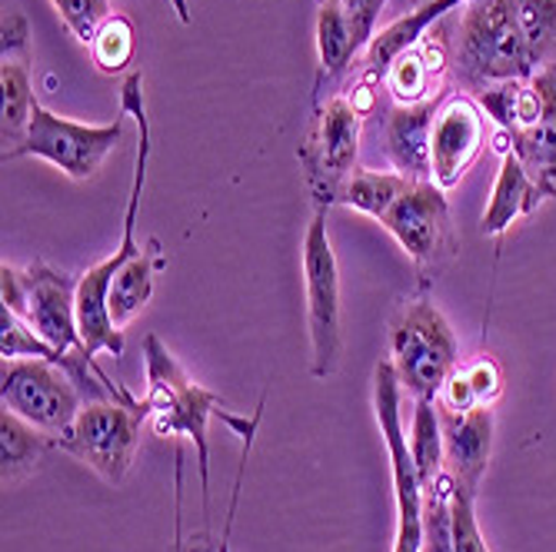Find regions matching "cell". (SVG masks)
I'll return each mask as SVG.
<instances>
[{
	"mask_svg": "<svg viewBox=\"0 0 556 552\" xmlns=\"http://www.w3.org/2000/svg\"><path fill=\"white\" fill-rule=\"evenodd\" d=\"M374 410L390 453V476H393V552H424V503L427 492L417 479L407 433H403V386L390 360L374 367Z\"/></svg>",
	"mask_w": 556,
	"mask_h": 552,
	"instance_id": "7",
	"label": "cell"
},
{
	"mask_svg": "<svg viewBox=\"0 0 556 552\" xmlns=\"http://www.w3.org/2000/svg\"><path fill=\"white\" fill-rule=\"evenodd\" d=\"M546 200H553V204H556V187H549V190H546Z\"/></svg>",
	"mask_w": 556,
	"mask_h": 552,
	"instance_id": "34",
	"label": "cell"
},
{
	"mask_svg": "<svg viewBox=\"0 0 556 552\" xmlns=\"http://www.w3.org/2000/svg\"><path fill=\"white\" fill-rule=\"evenodd\" d=\"M470 0H424L420 8L407 11L403 17H396L393 24L380 27L374 34V40L367 43L364 57H361V84H370V87H380L383 84V74L387 67L403 54L407 47L420 43L440 21H446L450 14H460Z\"/></svg>",
	"mask_w": 556,
	"mask_h": 552,
	"instance_id": "16",
	"label": "cell"
},
{
	"mask_svg": "<svg viewBox=\"0 0 556 552\" xmlns=\"http://www.w3.org/2000/svg\"><path fill=\"white\" fill-rule=\"evenodd\" d=\"M410 187V177H403L396 170H353V177L343 183L337 207H350L364 217L383 220L387 210L403 196V190Z\"/></svg>",
	"mask_w": 556,
	"mask_h": 552,
	"instance_id": "24",
	"label": "cell"
},
{
	"mask_svg": "<svg viewBox=\"0 0 556 552\" xmlns=\"http://www.w3.org/2000/svg\"><path fill=\"white\" fill-rule=\"evenodd\" d=\"M167 267V254L161 249V240L150 236L140 254L124 264V270L114 277L111 286V320L117 330H127V323L150 304L154 296V280Z\"/></svg>",
	"mask_w": 556,
	"mask_h": 552,
	"instance_id": "20",
	"label": "cell"
},
{
	"mask_svg": "<svg viewBox=\"0 0 556 552\" xmlns=\"http://www.w3.org/2000/svg\"><path fill=\"white\" fill-rule=\"evenodd\" d=\"M443 100L420 107H390L383 120V154L390 170L410 180H433L430 177V130Z\"/></svg>",
	"mask_w": 556,
	"mask_h": 552,
	"instance_id": "18",
	"label": "cell"
},
{
	"mask_svg": "<svg viewBox=\"0 0 556 552\" xmlns=\"http://www.w3.org/2000/svg\"><path fill=\"white\" fill-rule=\"evenodd\" d=\"M437 410H440V426H443L446 473L453 476V483L477 492L493 457V407L457 413V410H443L437 403Z\"/></svg>",
	"mask_w": 556,
	"mask_h": 552,
	"instance_id": "15",
	"label": "cell"
},
{
	"mask_svg": "<svg viewBox=\"0 0 556 552\" xmlns=\"http://www.w3.org/2000/svg\"><path fill=\"white\" fill-rule=\"evenodd\" d=\"M27 283V323L61 354H84L77 326V277L34 260L24 267Z\"/></svg>",
	"mask_w": 556,
	"mask_h": 552,
	"instance_id": "13",
	"label": "cell"
},
{
	"mask_svg": "<svg viewBox=\"0 0 556 552\" xmlns=\"http://www.w3.org/2000/svg\"><path fill=\"white\" fill-rule=\"evenodd\" d=\"M337 4L346 11L353 30H357L361 47L367 50V43L377 34V21H380V14H383V8L390 4V0H337Z\"/></svg>",
	"mask_w": 556,
	"mask_h": 552,
	"instance_id": "30",
	"label": "cell"
},
{
	"mask_svg": "<svg viewBox=\"0 0 556 552\" xmlns=\"http://www.w3.org/2000/svg\"><path fill=\"white\" fill-rule=\"evenodd\" d=\"M0 403L8 413L58 439L77 420L84 393L61 363L4 360V367H0Z\"/></svg>",
	"mask_w": 556,
	"mask_h": 552,
	"instance_id": "10",
	"label": "cell"
},
{
	"mask_svg": "<svg viewBox=\"0 0 556 552\" xmlns=\"http://www.w3.org/2000/svg\"><path fill=\"white\" fill-rule=\"evenodd\" d=\"M450 545L453 552H490L477 523V492L450 476Z\"/></svg>",
	"mask_w": 556,
	"mask_h": 552,
	"instance_id": "26",
	"label": "cell"
},
{
	"mask_svg": "<svg viewBox=\"0 0 556 552\" xmlns=\"http://www.w3.org/2000/svg\"><path fill=\"white\" fill-rule=\"evenodd\" d=\"M143 376L147 389L140 403L147 410V420L161 439L170 442H193L197 453V473H200V506L204 519H211V436L207 426L214 416L224 413V396L200 386L180 360L167 349V343L157 333L143 336Z\"/></svg>",
	"mask_w": 556,
	"mask_h": 552,
	"instance_id": "1",
	"label": "cell"
},
{
	"mask_svg": "<svg viewBox=\"0 0 556 552\" xmlns=\"http://www.w3.org/2000/svg\"><path fill=\"white\" fill-rule=\"evenodd\" d=\"M424 552H453L450 545V473H443L424 503Z\"/></svg>",
	"mask_w": 556,
	"mask_h": 552,
	"instance_id": "27",
	"label": "cell"
},
{
	"mask_svg": "<svg viewBox=\"0 0 556 552\" xmlns=\"http://www.w3.org/2000/svg\"><path fill=\"white\" fill-rule=\"evenodd\" d=\"M536 74L520 0H470L453 37V77L473 97L486 87Z\"/></svg>",
	"mask_w": 556,
	"mask_h": 552,
	"instance_id": "2",
	"label": "cell"
},
{
	"mask_svg": "<svg viewBox=\"0 0 556 552\" xmlns=\"http://www.w3.org/2000/svg\"><path fill=\"white\" fill-rule=\"evenodd\" d=\"M50 4H54V11L61 14L64 27L84 47H90V40L100 30V24H104L114 14L111 0H50Z\"/></svg>",
	"mask_w": 556,
	"mask_h": 552,
	"instance_id": "28",
	"label": "cell"
},
{
	"mask_svg": "<svg viewBox=\"0 0 556 552\" xmlns=\"http://www.w3.org/2000/svg\"><path fill=\"white\" fill-rule=\"evenodd\" d=\"M90 57H93V67L100 74H124L130 64H134V54H137V24L114 11L104 24H100V30L93 34L90 40Z\"/></svg>",
	"mask_w": 556,
	"mask_h": 552,
	"instance_id": "25",
	"label": "cell"
},
{
	"mask_svg": "<svg viewBox=\"0 0 556 552\" xmlns=\"http://www.w3.org/2000/svg\"><path fill=\"white\" fill-rule=\"evenodd\" d=\"M496 150H514L543 190L556 187V67L520 84L510 124L496 133Z\"/></svg>",
	"mask_w": 556,
	"mask_h": 552,
	"instance_id": "11",
	"label": "cell"
},
{
	"mask_svg": "<svg viewBox=\"0 0 556 552\" xmlns=\"http://www.w3.org/2000/svg\"><path fill=\"white\" fill-rule=\"evenodd\" d=\"M407 449L417 470V479L424 492L446 473V457H443V426H440V410L437 399H414V420H410V436Z\"/></svg>",
	"mask_w": 556,
	"mask_h": 552,
	"instance_id": "23",
	"label": "cell"
},
{
	"mask_svg": "<svg viewBox=\"0 0 556 552\" xmlns=\"http://www.w3.org/2000/svg\"><path fill=\"white\" fill-rule=\"evenodd\" d=\"M0 57H30V27L21 11H4V24H0Z\"/></svg>",
	"mask_w": 556,
	"mask_h": 552,
	"instance_id": "31",
	"label": "cell"
},
{
	"mask_svg": "<svg viewBox=\"0 0 556 552\" xmlns=\"http://www.w3.org/2000/svg\"><path fill=\"white\" fill-rule=\"evenodd\" d=\"M490 117L470 93H450L430 130V177L437 187H457L486 146Z\"/></svg>",
	"mask_w": 556,
	"mask_h": 552,
	"instance_id": "12",
	"label": "cell"
},
{
	"mask_svg": "<svg viewBox=\"0 0 556 552\" xmlns=\"http://www.w3.org/2000/svg\"><path fill=\"white\" fill-rule=\"evenodd\" d=\"M174 8H177L180 24H190V21H193V17H190V8H187V0H174Z\"/></svg>",
	"mask_w": 556,
	"mask_h": 552,
	"instance_id": "33",
	"label": "cell"
},
{
	"mask_svg": "<svg viewBox=\"0 0 556 552\" xmlns=\"http://www.w3.org/2000/svg\"><path fill=\"white\" fill-rule=\"evenodd\" d=\"M464 373H467V383L473 389L477 407H493L496 399H500V393H503V373H500L496 360L483 354L473 363H467Z\"/></svg>",
	"mask_w": 556,
	"mask_h": 552,
	"instance_id": "29",
	"label": "cell"
},
{
	"mask_svg": "<svg viewBox=\"0 0 556 552\" xmlns=\"http://www.w3.org/2000/svg\"><path fill=\"white\" fill-rule=\"evenodd\" d=\"M50 449H58V442L47 433L8 410L0 413V479H4V489H14L30 473H37Z\"/></svg>",
	"mask_w": 556,
	"mask_h": 552,
	"instance_id": "21",
	"label": "cell"
},
{
	"mask_svg": "<svg viewBox=\"0 0 556 552\" xmlns=\"http://www.w3.org/2000/svg\"><path fill=\"white\" fill-rule=\"evenodd\" d=\"M250 442H254V439H243V463H240V473H237V483H233L230 510H227V523H224V536H220L217 552H230V529H233V516H237V499H240V483H243V470H247V457H250Z\"/></svg>",
	"mask_w": 556,
	"mask_h": 552,
	"instance_id": "32",
	"label": "cell"
},
{
	"mask_svg": "<svg viewBox=\"0 0 556 552\" xmlns=\"http://www.w3.org/2000/svg\"><path fill=\"white\" fill-rule=\"evenodd\" d=\"M380 227L410 257L420 273V286H427L460 249L446 190L433 180H410V187L387 210Z\"/></svg>",
	"mask_w": 556,
	"mask_h": 552,
	"instance_id": "8",
	"label": "cell"
},
{
	"mask_svg": "<svg viewBox=\"0 0 556 552\" xmlns=\"http://www.w3.org/2000/svg\"><path fill=\"white\" fill-rule=\"evenodd\" d=\"M327 210L317 207L303 233V293H307L311 330V376L330 380L343 357V307H340V267L327 230Z\"/></svg>",
	"mask_w": 556,
	"mask_h": 552,
	"instance_id": "5",
	"label": "cell"
},
{
	"mask_svg": "<svg viewBox=\"0 0 556 552\" xmlns=\"http://www.w3.org/2000/svg\"><path fill=\"white\" fill-rule=\"evenodd\" d=\"M0 90H4V111H0V143L4 157L24 143L30 114H34V80H30V57H0Z\"/></svg>",
	"mask_w": 556,
	"mask_h": 552,
	"instance_id": "22",
	"label": "cell"
},
{
	"mask_svg": "<svg viewBox=\"0 0 556 552\" xmlns=\"http://www.w3.org/2000/svg\"><path fill=\"white\" fill-rule=\"evenodd\" d=\"M543 200H546V190L530 177V170L520 164L514 150L500 154V170L493 180L490 204L483 210V223H480L483 236H503L517 220L530 217Z\"/></svg>",
	"mask_w": 556,
	"mask_h": 552,
	"instance_id": "19",
	"label": "cell"
},
{
	"mask_svg": "<svg viewBox=\"0 0 556 552\" xmlns=\"http://www.w3.org/2000/svg\"><path fill=\"white\" fill-rule=\"evenodd\" d=\"M361 133H364V114L350 104V97L343 90L320 100L307 133H303L296 146L303 177H307L317 207H333L343 183L357 170Z\"/></svg>",
	"mask_w": 556,
	"mask_h": 552,
	"instance_id": "6",
	"label": "cell"
},
{
	"mask_svg": "<svg viewBox=\"0 0 556 552\" xmlns=\"http://www.w3.org/2000/svg\"><path fill=\"white\" fill-rule=\"evenodd\" d=\"M121 140H124V117H114L111 124H77L47 111L37 100L24 143L11 157H4V164L21 157H37L54 164L64 177L84 183L100 174V167H104V161L114 154Z\"/></svg>",
	"mask_w": 556,
	"mask_h": 552,
	"instance_id": "9",
	"label": "cell"
},
{
	"mask_svg": "<svg viewBox=\"0 0 556 552\" xmlns=\"http://www.w3.org/2000/svg\"><path fill=\"white\" fill-rule=\"evenodd\" d=\"M147 410L137 396L124 399H87L77 420L64 436H58V449L80 460L104 483L121 486L137 460L140 449V426Z\"/></svg>",
	"mask_w": 556,
	"mask_h": 552,
	"instance_id": "4",
	"label": "cell"
},
{
	"mask_svg": "<svg viewBox=\"0 0 556 552\" xmlns=\"http://www.w3.org/2000/svg\"><path fill=\"white\" fill-rule=\"evenodd\" d=\"M364 47L357 40L346 11L337 0H317V80H314V104L340 93L337 84L361 64Z\"/></svg>",
	"mask_w": 556,
	"mask_h": 552,
	"instance_id": "17",
	"label": "cell"
},
{
	"mask_svg": "<svg viewBox=\"0 0 556 552\" xmlns=\"http://www.w3.org/2000/svg\"><path fill=\"white\" fill-rule=\"evenodd\" d=\"M453 74V40L446 37V21H440L420 43L407 47L387 67L383 90L396 107H420L446 97V77Z\"/></svg>",
	"mask_w": 556,
	"mask_h": 552,
	"instance_id": "14",
	"label": "cell"
},
{
	"mask_svg": "<svg viewBox=\"0 0 556 552\" xmlns=\"http://www.w3.org/2000/svg\"><path fill=\"white\" fill-rule=\"evenodd\" d=\"M403 393L437 399L460 363V339L430 296H410L390 320V357Z\"/></svg>",
	"mask_w": 556,
	"mask_h": 552,
	"instance_id": "3",
	"label": "cell"
}]
</instances>
